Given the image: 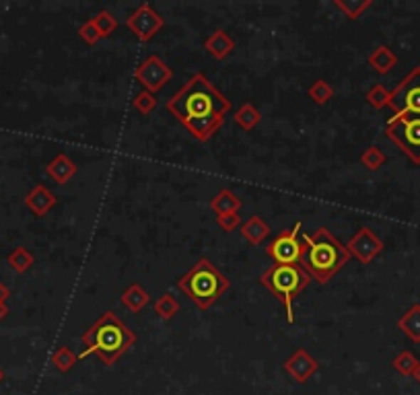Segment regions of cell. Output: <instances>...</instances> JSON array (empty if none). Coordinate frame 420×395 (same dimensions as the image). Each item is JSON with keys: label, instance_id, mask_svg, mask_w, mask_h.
<instances>
[{"label": "cell", "instance_id": "6da1fadb", "mask_svg": "<svg viewBox=\"0 0 420 395\" xmlns=\"http://www.w3.org/2000/svg\"><path fill=\"white\" fill-rule=\"evenodd\" d=\"M165 107L194 139L206 142L221 130L233 103L202 72H196L167 99Z\"/></svg>", "mask_w": 420, "mask_h": 395}, {"label": "cell", "instance_id": "7a4b0ae2", "mask_svg": "<svg viewBox=\"0 0 420 395\" xmlns=\"http://www.w3.org/2000/svg\"><path fill=\"white\" fill-rule=\"evenodd\" d=\"M80 340L85 350L78 355V360L95 355L105 367H112L136 344V334L114 311H105L89 330H85Z\"/></svg>", "mask_w": 420, "mask_h": 395}, {"label": "cell", "instance_id": "3957f363", "mask_svg": "<svg viewBox=\"0 0 420 395\" xmlns=\"http://www.w3.org/2000/svg\"><path fill=\"white\" fill-rule=\"evenodd\" d=\"M303 237V254L299 266L305 270L311 280L325 284L336 276L344 266L350 261V254L342 241L332 235L330 229L320 227L313 235Z\"/></svg>", "mask_w": 420, "mask_h": 395}, {"label": "cell", "instance_id": "277c9868", "mask_svg": "<svg viewBox=\"0 0 420 395\" xmlns=\"http://www.w3.org/2000/svg\"><path fill=\"white\" fill-rule=\"evenodd\" d=\"M177 288L190 298L191 303L206 311L231 288V280L209 257H198L196 264L177 280Z\"/></svg>", "mask_w": 420, "mask_h": 395}, {"label": "cell", "instance_id": "5b68a950", "mask_svg": "<svg viewBox=\"0 0 420 395\" xmlns=\"http://www.w3.org/2000/svg\"><path fill=\"white\" fill-rule=\"evenodd\" d=\"M260 282L283 303L288 323H295L293 301L301 295L311 282L305 270L299 264H272L262 274Z\"/></svg>", "mask_w": 420, "mask_h": 395}, {"label": "cell", "instance_id": "8992f818", "mask_svg": "<svg viewBox=\"0 0 420 395\" xmlns=\"http://www.w3.org/2000/svg\"><path fill=\"white\" fill-rule=\"evenodd\" d=\"M385 136L414 165H420V116H392L385 124Z\"/></svg>", "mask_w": 420, "mask_h": 395}, {"label": "cell", "instance_id": "52a82bcc", "mask_svg": "<svg viewBox=\"0 0 420 395\" xmlns=\"http://www.w3.org/2000/svg\"><path fill=\"white\" fill-rule=\"evenodd\" d=\"M387 107L394 112V116H420V66H414L392 91Z\"/></svg>", "mask_w": 420, "mask_h": 395}, {"label": "cell", "instance_id": "ba28073f", "mask_svg": "<svg viewBox=\"0 0 420 395\" xmlns=\"http://www.w3.org/2000/svg\"><path fill=\"white\" fill-rule=\"evenodd\" d=\"M301 229L303 224L295 222L290 229H285L280 235H276L268 243L266 254L274 259V264H299L303 254Z\"/></svg>", "mask_w": 420, "mask_h": 395}, {"label": "cell", "instance_id": "9c48e42d", "mask_svg": "<svg viewBox=\"0 0 420 395\" xmlns=\"http://www.w3.org/2000/svg\"><path fill=\"white\" fill-rule=\"evenodd\" d=\"M134 79L142 87V91L159 93L173 79V70L167 66L165 60H161L157 54H151L136 66Z\"/></svg>", "mask_w": 420, "mask_h": 395}, {"label": "cell", "instance_id": "30bf717a", "mask_svg": "<svg viewBox=\"0 0 420 395\" xmlns=\"http://www.w3.org/2000/svg\"><path fill=\"white\" fill-rule=\"evenodd\" d=\"M126 27L140 41H151L165 27V19L154 11L151 2H142L126 17Z\"/></svg>", "mask_w": 420, "mask_h": 395}, {"label": "cell", "instance_id": "8fae6325", "mask_svg": "<svg viewBox=\"0 0 420 395\" xmlns=\"http://www.w3.org/2000/svg\"><path fill=\"white\" fill-rule=\"evenodd\" d=\"M344 245L350 257L359 259L361 264H371L383 251V241L369 227H361Z\"/></svg>", "mask_w": 420, "mask_h": 395}, {"label": "cell", "instance_id": "7c38bea8", "mask_svg": "<svg viewBox=\"0 0 420 395\" xmlns=\"http://www.w3.org/2000/svg\"><path fill=\"white\" fill-rule=\"evenodd\" d=\"M285 373H287L295 383H307L311 377L320 371V362L313 355H309L305 348H297L293 355L288 356L283 364Z\"/></svg>", "mask_w": 420, "mask_h": 395}, {"label": "cell", "instance_id": "4fadbf2b", "mask_svg": "<svg viewBox=\"0 0 420 395\" xmlns=\"http://www.w3.org/2000/svg\"><path fill=\"white\" fill-rule=\"evenodd\" d=\"M56 204V194H54L52 190H48L46 185H41V183L33 185V188L27 192V196H25V206H27L36 217H46Z\"/></svg>", "mask_w": 420, "mask_h": 395}, {"label": "cell", "instance_id": "5bb4252c", "mask_svg": "<svg viewBox=\"0 0 420 395\" xmlns=\"http://www.w3.org/2000/svg\"><path fill=\"white\" fill-rule=\"evenodd\" d=\"M46 175L58 185H64L77 175V165L66 153H60L46 165Z\"/></svg>", "mask_w": 420, "mask_h": 395}, {"label": "cell", "instance_id": "9a60e30c", "mask_svg": "<svg viewBox=\"0 0 420 395\" xmlns=\"http://www.w3.org/2000/svg\"><path fill=\"white\" fill-rule=\"evenodd\" d=\"M204 50L209 52L212 58L225 60L235 50V40L231 38L225 29H216L204 40Z\"/></svg>", "mask_w": 420, "mask_h": 395}, {"label": "cell", "instance_id": "2e32d148", "mask_svg": "<svg viewBox=\"0 0 420 395\" xmlns=\"http://www.w3.org/2000/svg\"><path fill=\"white\" fill-rule=\"evenodd\" d=\"M367 64L377 72V75H389L396 66H398V56H396V52L389 48V45H377L371 54H369V58H367Z\"/></svg>", "mask_w": 420, "mask_h": 395}, {"label": "cell", "instance_id": "e0dca14e", "mask_svg": "<svg viewBox=\"0 0 420 395\" xmlns=\"http://www.w3.org/2000/svg\"><path fill=\"white\" fill-rule=\"evenodd\" d=\"M210 208H212V212H216V217L239 212V208H241V198L237 196L233 190H229V188H223V190H219V192L214 194V198L210 200Z\"/></svg>", "mask_w": 420, "mask_h": 395}, {"label": "cell", "instance_id": "ac0fdd59", "mask_svg": "<svg viewBox=\"0 0 420 395\" xmlns=\"http://www.w3.org/2000/svg\"><path fill=\"white\" fill-rule=\"evenodd\" d=\"M241 237L248 241L249 245H260L270 237V227L264 218H260L258 215L251 217L241 224Z\"/></svg>", "mask_w": 420, "mask_h": 395}, {"label": "cell", "instance_id": "d6986e66", "mask_svg": "<svg viewBox=\"0 0 420 395\" xmlns=\"http://www.w3.org/2000/svg\"><path fill=\"white\" fill-rule=\"evenodd\" d=\"M120 301H122V305H124L130 313H140V311L151 303V295H149V291H145L138 282H132V284L122 293Z\"/></svg>", "mask_w": 420, "mask_h": 395}, {"label": "cell", "instance_id": "ffe728a7", "mask_svg": "<svg viewBox=\"0 0 420 395\" xmlns=\"http://www.w3.org/2000/svg\"><path fill=\"white\" fill-rule=\"evenodd\" d=\"M398 330H401L412 342L420 344V305L414 303L404 315L398 319Z\"/></svg>", "mask_w": 420, "mask_h": 395}, {"label": "cell", "instance_id": "44dd1931", "mask_svg": "<svg viewBox=\"0 0 420 395\" xmlns=\"http://www.w3.org/2000/svg\"><path fill=\"white\" fill-rule=\"evenodd\" d=\"M235 124L241 128V130H246V132H251L260 121H262V114H260V109L253 105V103H243L237 112H235Z\"/></svg>", "mask_w": 420, "mask_h": 395}, {"label": "cell", "instance_id": "7402d4cb", "mask_svg": "<svg viewBox=\"0 0 420 395\" xmlns=\"http://www.w3.org/2000/svg\"><path fill=\"white\" fill-rule=\"evenodd\" d=\"M6 264L17 272V274H25L27 270H31V266L36 264L33 254L27 247H15L9 256H6Z\"/></svg>", "mask_w": 420, "mask_h": 395}, {"label": "cell", "instance_id": "603a6c76", "mask_svg": "<svg viewBox=\"0 0 420 395\" xmlns=\"http://www.w3.org/2000/svg\"><path fill=\"white\" fill-rule=\"evenodd\" d=\"M371 4H373L371 0H334V6L350 21L363 17L364 11L371 9Z\"/></svg>", "mask_w": 420, "mask_h": 395}, {"label": "cell", "instance_id": "cb8c5ba5", "mask_svg": "<svg viewBox=\"0 0 420 395\" xmlns=\"http://www.w3.org/2000/svg\"><path fill=\"white\" fill-rule=\"evenodd\" d=\"M154 313L157 317H161L163 321H172L173 317L179 313V301L172 295V293H165L161 295L157 301H154Z\"/></svg>", "mask_w": 420, "mask_h": 395}, {"label": "cell", "instance_id": "d4e9b609", "mask_svg": "<svg viewBox=\"0 0 420 395\" xmlns=\"http://www.w3.org/2000/svg\"><path fill=\"white\" fill-rule=\"evenodd\" d=\"M307 95H309V99H311L315 105H325V103H330V101L334 99L336 91H334V87H332L330 82H325L324 79H317L311 87H309Z\"/></svg>", "mask_w": 420, "mask_h": 395}, {"label": "cell", "instance_id": "484cf974", "mask_svg": "<svg viewBox=\"0 0 420 395\" xmlns=\"http://www.w3.org/2000/svg\"><path fill=\"white\" fill-rule=\"evenodd\" d=\"M78 362V355H75L68 346H60L56 352L52 355V364L58 373H68Z\"/></svg>", "mask_w": 420, "mask_h": 395}, {"label": "cell", "instance_id": "4316f807", "mask_svg": "<svg viewBox=\"0 0 420 395\" xmlns=\"http://www.w3.org/2000/svg\"><path fill=\"white\" fill-rule=\"evenodd\" d=\"M387 163V157L383 153L379 146H367L361 155V165H363L367 171H379L383 165Z\"/></svg>", "mask_w": 420, "mask_h": 395}, {"label": "cell", "instance_id": "83f0119b", "mask_svg": "<svg viewBox=\"0 0 420 395\" xmlns=\"http://www.w3.org/2000/svg\"><path fill=\"white\" fill-rule=\"evenodd\" d=\"M93 23H95L101 40H105V38H110L112 33H115V29H117V25H120L114 15H112L110 11H105V9H101V11L97 13L95 17H93Z\"/></svg>", "mask_w": 420, "mask_h": 395}, {"label": "cell", "instance_id": "f1b7e54d", "mask_svg": "<svg viewBox=\"0 0 420 395\" xmlns=\"http://www.w3.org/2000/svg\"><path fill=\"white\" fill-rule=\"evenodd\" d=\"M416 364H419V358L412 355L410 350H401L400 355L392 360V367H394V369L404 377H412L414 369H416Z\"/></svg>", "mask_w": 420, "mask_h": 395}, {"label": "cell", "instance_id": "f546056e", "mask_svg": "<svg viewBox=\"0 0 420 395\" xmlns=\"http://www.w3.org/2000/svg\"><path fill=\"white\" fill-rule=\"evenodd\" d=\"M132 105L138 114L151 116L154 109H157V105H159V99H157V95L151 93V91H140V93L132 99Z\"/></svg>", "mask_w": 420, "mask_h": 395}, {"label": "cell", "instance_id": "4dcf8cb0", "mask_svg": "<svg viewBox=\"0 0 420 395\" xmlns=\"http://www.w3.org/2000/svg\"><path fill=\"white\" fill-rule=\"evenodd\" d=\"M389 97H392V91H387L383 85H373L369 91H367V103L371 105V107H375V109H383V107H387L389 105Z\"/></svg>", "mask_w": 420, "mask_h": 395}, {"label": "cell", "instance_id": "1f68e13d", "mask_svg": "<svg viewBox=\"0 0 420 395\" xmlns=\"http://www.w3.org/2000/svg\"><path fill=\"white\" fill-rule=\"evenodd\" d=\"M78 38L85 41L87 45H95L97 41L101 40L99 38V31H97L95 23H93V19H87L80 27H78Z\"/></svg>", "mask_w": 420, "mask_h": 395}, {"label": "cell", "instance_id": "d6a6232c", "mask_svg": "<svg viewBox=\"0 0 420 395\" xmlns=\"http://www.w3.org/2000/svg\"><path fill=\"white\" fill-rule=\"evenodd\" d=\"M216 224L221 227V231L233 233V231H237L241 227V217L237 212H233V215H221V217H216Z\"/></svg>", "mask_w": 420, "mask_h": 395}, {"label": "cell", "instance_id": "836d02e7", "mask_svg": "<svg viewBox=\"0 0 420 395\" xmlns=\"http://www.w3.org/2000/svg\"><path fill=\"white\" fill-rule=\"evenodd\" d=\"M9 296H11V288H9L6 284H2V282H0V303H6V301H9Z\"/></svg>", "mask_w": 420, "mask_h": 395}, {"label": "cell", "instance_id": "e575fe53", "mask_svg": "<svg viewBox=\"0 0 420 395\" xmlns=\"http://www.w3.org/2000/svg\"><path fill=\"white\" fill-rule=\"evenodd\" d=\"M6 315H9V307H6V303H0V321Z\"/></svg>", "mask_w": 420, "mask_h": 395}, {"label": "cell", "instance_id": "d590c367", "mask_svg": "<svg viewBox=\"0 0 420 395\" xmlns=\"http://www.w3.org/2000/svg\"><path fill=\"white\" fill-rule=\"evenodd\" d=\"M412 379H414V381L420 385V360H419V364H416V369H414V373H412Z\"/></svg>", "mask_w": 420, "mask_h": 395}, {"label": "cell", "instance_id": "8d00e7d4", "mask_svg": "<svg viewBox=\"0 0 420 395\" xmlns=\"http://www.w3.org/2000/svg\"><path fill=\"white\" fill-rule=\"evenodd\" d=\"M2 381H4V371L0 369V383H2Z\"/></svg>", "mask_w": 420, "mask_h": 395}]
</instances>
